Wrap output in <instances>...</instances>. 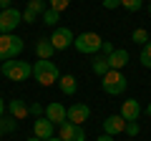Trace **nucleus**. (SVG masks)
Instances as JSON below:
<instances>
[{"instance_id":"1","label":"nucleus","mask_w":151,"mask_h":141,"mask_svg":"<svg viewBox=\"0 0 151 141\" xmlns=\"http://www.w3.org/2000/svg\"><path fill=\"white\" fill-rule=\"evenodd\" d=\"M33 76H35V81L40 83V86H53V83L60 81V70L58 65L53 63V60H35V65H33Z\"/></svg>"},{"instance_id":"2","label":"nucleus","mask_w":151,"mask_h":141,"mask_svg":"<svg viewBox=\"0 0 151 141\" xmlns=\"http://www.w3.org/2000/svg\"><path fill=\"white\" fill-rule=\"evenodd\" d=\"M25 43H23L20 35H13V33H3L0 35V60L5 63V60H13L23 53Z\"/></svg>"},{"instance_id":"3","label":"nucleus","mask_w":151,"mask_h":141,"mask_svg":"<svg viewBox=\"0 0 151 141\" xmlns=\"http://www.w3.org/2000/svg\"><path fill=\"white\" fill-rule=\"evenodd\" d=\"M3 76L8 78V81H15V83H20V81H28V78L33 76V65L28 63V60H5L3 63Z\"/></svg>"},{"instance_id":"4","label":"nucleus","mask_w":151,"mask_h":141,"mask_svg":"<svg viewBox=\"0 0 151 141\" xmlns=\"http://www.w3.org/2000/svg\"><path fill=\"white\" fill-rule=\"evenodd\" d=\"M101 86H103V91H106L108 96H121V93L126 91V86H129V78H126L121 70H108L106 76L101 78Z\"/></svg>"},{"instance_id":"5","label":"nucleus","mask_w":151,"mask_h":141,"mask_svg":"<svg viewBox=\"0 0 151 141\" xmlns=\"http://www.w3.org/2000/svg\"><path fill=\"white\" fill-rule=\"evenodd\" d=\"M101 43H103V38L98 33H81V35H76V40H73L76 50H78V53H86V55L98 53V50H101Z\"/></svg>"},{"instance_id":"6","label":"nucleus","mask_w":151,"mask_h":141,"mask_svg":"<svg viewBox=\"0 0 151 141\" xmlns=\"http://www.w3.org/2000/svg\"><path fill=\"white\" fill-rule=\"evenodd\" d=\"M20 23H23V13L18 10V8L0 10V35H3V33H13Z\"/></svg>"},{"instance_id":"7","label":"nucleus","mask_w":151,"mask_h":141,"mask_svg":"<svg viewBox=\"0 0 151 141\" xmlns=\"http://www.w3.org/2000/svg\"><path fill=\"white\" fill-rule=\"evenodd\" d=\"M73 40H76V35H73V30H70V28H55V30L50 33V45H53L55 50L70 48V45H73Z\"/></svg>"},{"instance_id":"8","label":"nucleus","mask_w":151,"mask_h":141,"mask_svg":"<svg viewBox=\"0 0 151 141\" xmlns=\"http://www.w3.org/2000/svg\"><path fill=\"white\" fill-rule=\"evenodd\" d=\"M65 114H68V121H70V124L83 126L88 119H91V106H88V103H73V106L65 109Z\"/></svg>"},{"instance_id":"9","label":"nucleus","mask_w":151,"mask_h":141,"mask_svg":"<svg viewBox=\"0 0 151 141\" xmlns=\"http://www.w3.org/2000/svg\"><path fill=\"white\" fill-rule=\"evenodd\" d=\"M58 139H63V141H86V131H83V126L63 121L58 126Z\"/></svg>"},{"instance_id":"10","label":"nucleus","mask_w":151,"mask_h":141,"mask_svg":"<svg viewBox=\"0 0 151 141\" xmlns=\"http://www.w3.org/2000/svg\"><path fill=\"white\" fill-rule=\"evenodd\" d=\"M126 131V119L121 114H113V116H106L103 119V134H108V136H116L119 134H124Z\"/></svg>"},{"instance_id":"11","label":"nucleus","mask_w":151,"mask_h":141,"mask_svg":"<svg viewBox=\"0 0 151 141\" xmlns=\"http://www.w3.org/2000/svg\"><path fill=\"white\" fill-rule=\"evenodd\" d=\"M45 119H48L53 126H60L63 121H68V114H65V106H63V103H58V101L48 103V106H45Z\"/></svg>"},{"instance_id":"12","label":"nucleus","mask_w":151,"mask_h":141,"mask_svg":"<svg viewBox=\"0 0 151 141\" xmlns=\"http://www.w3.org/2000/svg\"><path fill=\"white\" fill-rule=\"evenodd\" d=\"M33 136H38L40 141H48V139H53V136H55L53 124H50V121L45 119V116L35 119V121H33Z\"/></svg>"},{"instance_id":"13","label":"nucleus","mask_w":151,"mask_h":141,"mask_svg":"<svg viewBox=\"0 0 151 141\" xmlns=\"http://www.w3.org/2000/svg\"><path fill=\"white\" fill-rule=\"evenodd\" d=\"M121 116H124L126 121H139V116H141V103L136 101V98L124 101V106H121Z\"/></svg>"},{"instance_id":"14","label":"nucleus","mask_w":151,"mask_h":141,"mask_svg":"<svg viewBox=\"0 0 151 141\" xmlns=\"http://www.w3.org/2000/svg\"><path fill=\"white\" fill-rule=\"evenodd\" d=\"M106 58H108V65H111V70H124V65L129 63V50L116 48L111 55H106Z\"/></svg>"},{"instance_id":"15","label":"nucleus","mask_w":151,"mask_h":141,"mask_svg":"<svg viewBox=\"0 0 151 141\" xmlns=\"http://www.w3.org/2000/svg\"><path fill=\"white\" fill-rule=\"evenodd\" d=\"M5 109L10 111V116H13V119H18V121H23L28 116V103L23 101V98H13V101H8Z\"/></svg>"},{"instance_id":"16","label":"nucleus","mask_w":151,"mask_h":141,"mask_svg":"<svg viewBox=\"0 0 151 141\" xmlns=\"http://www.w3.org/2000/svg\"><path fill=\"white\" fill-rule=\"evenodd\" d=\"M35 53H38V58L50 60V55L55 53V48L50 45V38H38V43H35Z\"/></svg>"},{"instance_id":"17","label":"nucleus","mask_w":151,"mask_h":141,"mask_svg":"<svg viewBox=\"0 0 151 141\" xmlns=\"http://www.w3.org/2000/svg\"><path fill=\"white\" fill-rule=\"evenodd\" d=\"M58 86H60V91H63L65 96H76V91H78V81H76L73 76H60Z\"/></svg>"},{"instance_id":"18","label":"nucleus","mask_w":151,"mask_h":141,"mask_svg":"<svg viewBox=\"0 0 151 141\" xmlns=\"http://www.w3.org/2000/svg\"><path fill=\"white\" fill-rule=\"evenodd\" d=\"M108 70H111V65H108V58H106V55H96V60H93V73L103 78Z\"/></svg>"},{"instance_id":"19","label":"nucleus","mask_w":151,"mask_h":141,"mask_svg":"<svg viewBox=\"0 0 151 141\" xmlns=\"http://www.w3.org/2000/svg\"><path fill=\"white\" fill-rule=\"evenodd\" d=\"M58 20H60V13H58V10H53V8H48V10L43 13V23H45V25L55 28V25H58Z\"/></svg>"},{"instance_id":"20","label":"nucleus","mask_w":151,"mask_h":141,"mask_svg":"<svg viewBox=\"0 0 151 141\" xmlns=\"http://www.w3.org/2000/svg\"><path fill=\"white\" fill-rule=\"evenodd\" d=\"M131 40L139 43V45H146L149 43V30H146V28H136V30L131 33Z\"/></svg>"},{"instance_id":"21","label":"nucleus","mask_w":151,"mask_h":141,"mask_svg":"<svg viewBox=\"0 0 151 141\" xmlns=\"http://www.w3.org/2000/svg\"><path fill=\"white\" fill-rule=\"evenodd\" d=\"M0 129H3V134L15 131L18 129V119H13V116H3V119H0Z\"/></svg>"},{"instance_id":"22","label":"nucleus","mask_w":151,"mask_h":141,"mask_svg":"<svg viewBox=\"0 0 151 141\" xmlns=\"http://www.w3.org/2000/svg\"><path fill=\"white\" fill-rule=\"evenodd\" d=\"M139 60H141V65H144V68H151V43L141 45V53H139Z\"/></svg>"},{"instance_id":"23","label":"nucleus","mask_w":151,"mask_h":141,"mask_svg":"<svg viewBox=\"0 0 151 141\" xmlns=\"http://www.w3.org/2000/svg\"><path fill=\"white\" fill-rule=\"evenodd\" d=\"M25 10H30L33 15H43V13L48 10V8H45V3H43V0H30Z\"/></svg>"},{"instance_id":"24","label":"nucleus","mask_w":151,"mask_h":141,"mask_svg":"<svg viewBox=\"0 0 151 141\" xmlns=\"http://www.w3.org/2000/svg\"><path fill=\"white\" fill-rule=\"evenodd\" d=\"M121 8H126L129 13H139L144 8V0H121Z\"/></svg>"},{"instance_id":"25","label":"nucleus","mask_w":151,"mask_h":141,"mask_svg":"<svg viewBox=\"0 0 151 141\" xmlns=\"http://www.w3.org/2000/svg\"><path fill=\"white\" fill-rule=\"evenodd\" d=\"M28 114H30V116H35V119H40V116L45 114V109H43V106H40L38 101H33V103H28Z\"/></svg>"},{"instance_id":"26","label":"nucleus","mask_w":151,"mask_h":141,"mask_svg":"<svg viewBox=\"0 0 151 141\" xmlns=\"http://www.w3.org/2000/svg\"><path fill=\"white\" fill-rule=\"evenodd\" d=\"M139 131H141L139 121H126V131H124V134H129V136H139Z\"/></svg>"},{"instance_id":"27","label":"nucleus","mask_w":151,"mask_h":141,"mask_svg":"<svg viewBox=\"0 0 151 141\" xmlns=\"http://www.w3.org/2000/svg\"><path fill=\"white\" fill-rule=\"evenodd\" d=\"M68 5H70V0H50V8H53V10H58V13H63Z\"/></svg>"},{"instance_id":"28","label":"nucleus","mask_w":151,"mask_h":141,"mask_svg":"<svg viewBox=\"0 0 151 141\" xmlns=\"http://www.w3.org/2000/svg\"><path fill=\"white\" fill-rule=\"evenodd\" d=\"M113 50H116V48H113V43H108V40H103V43H101V53L103 55H111Z\"/></svg>"},{"instance_id":"29","label":"nucleus","mask_w":151,"mask_h":141,"mask_svg":"<svg viewBox=\"0 0 151 141\" xmlns=\"http://www.w3.org/2000/svg\"><path fill=\"white\" fill-rule=\"evenodd\" d=\"M23 23H28V25H33V23H35V15H33L30 10H23Z\"/></svg>"},{"instance_id":"30","label":"nucleus","mask_w":151,"mask_h":141,"mask_svg":"<svg viewBox=\"0 0 151 141\" xmlns=\"http://www.w3.org/2000/svg\"><path fill=\"white\" fill-rule=\"evenodd\" d=\"M121 5V0H103V8L106 10H113V8H119Z\"/></svg>"},{"instance_id":"31","label":"nucleus","mask_w":151,"mask_h":141,"mask_svg":"<svg viewBox=\"0 0 151 141\" xmlns=\"http://www.w3.org/2000/svg\"><path fill=\"white\" fill-rule=\"evenodd\" d=\"M10 8V0H0V10H8Z\"/></svg>"},{"instance_id":"32","label":"nucleus","mask_w":151,"mask_h":141,"mask_svg":"<svg viewBox=\"0 0 151 141\" xmlns=\"http://www.w3.org/2000/svg\"><path fill=\"white\" fill-rule=\"evenodd\" d=\"M96 141H113V136H108V134H101Z\"/></svg>"},{"instance_id":"33","label":"nucleus","mask_w":151,"mask_h":141,"mask_svg":"<svg viewBox=\"0 0 151 141\" xmlns=\"http://www.w3.org/2000/svg\"><path fill=\"white\" fill-rule=\"evenodd\" d=\"M3 114H5V101H3V96H0V119H3Z\"/></svg>"},{"instance_id":"34","label":"nucleus","mask_w":151,"mask_h":141,"mask_svg":"<svg viewBox=\"0 0 151 141\" xmlns=\"http://www.w3.org/2000/svg\"><path fill=\"white\" fill-rule=\"evenodd\" d=\"M146 114H149V116H151V101H149V106H146Z\"/></svg>"},{"instance_id":"35","label":"nucleus","mask_w":151,"mask_h":141,"mask_svg":"<svg viewBox=\"0 0 151 141\" xmlns=\"http://www.w3.org/2000/svg\"><path fill=\"white\" fill-rule=\"evenodd\" d=\"M28 141H40V139H38V136H30V139H28Z\"/></svg>"},{"instance_id":"36","label":"nucleus","mask_w":151,"mask_h":141,"mask_svg":"<svg viewBox=\"0 0 151 141\" xmlns=\"http://www.w3.org/2000/svg\"><path fill=\"white\" fill-rule=\"evenodd\" d=\"M48 141H63V139H58V136H53V139H48Z\"/></svg>"},{"instance_id":"37","label":"nucleus","mask_w":151,"mask_h":141,"mask_svg":"<svg viewBox=\"0 0 151 141\" xmlns=\"http://www.w3.org/2000/svg\"><path fill=\"white\" fill-rule=\"evenodd\" d=\"M0 78H3V65H0Z\"/></svg>"},{"instance_id":"38","label":"nucleus","mask_w":151,"mask_h":141,"mask_svg":"<svg viewBox=\"0 0 151 141\" xmlns=\"http://www.w3.org/2000/svg\"><path fill=\"white\" fill-rule=\"evenodd\" d=\"M149 13H151V3H149Z\"/></svg>"},{"instance_id":"39","label":"nucleus","mask_w":151,"mask_h":141,"mask_svg":"<svg viewBox=\"0 0 151 141\" xmlns=\"http://www.w3.org/2000/svg\"><path fill=\"white\" fill-rule=\"evenodd\" d=\"M0 136H3V129H0Z\"/></svg>"}]
</instances>
